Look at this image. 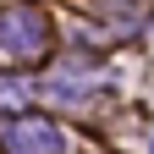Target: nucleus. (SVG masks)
<instances>
[{
  "instance_id": "f257e3e1",
  "label": "nucleus",
  "mask_w": 154,
  "mask_h": 154,
  "mask_svg": "<svg viewBox=\"0 0 154 154\" xmlns=\"http://www.w3.org/2000/svg\"><path fill=\"white\" fill-rule=\"evenodd\" d=\"M44 44H50L44 11L17 6V11L0 17V61H33V55H44Z\"/></svg>"
},
{
  "instance_id": "f03ea898",
  "label": "nucleus",
  "mask_w": 154,
  "mask_h": 154,
  "mask_svg": "<svg viewBox=\"0 0 154 154\" xmlns=\"http://www.w3.org/2000/svg\"><path fill=\"white\" fill-rule=\"evenodd\" d=\"M6 149L11 154H66V138L50 121H6Z\"/></svg>"
}]
</instances>
